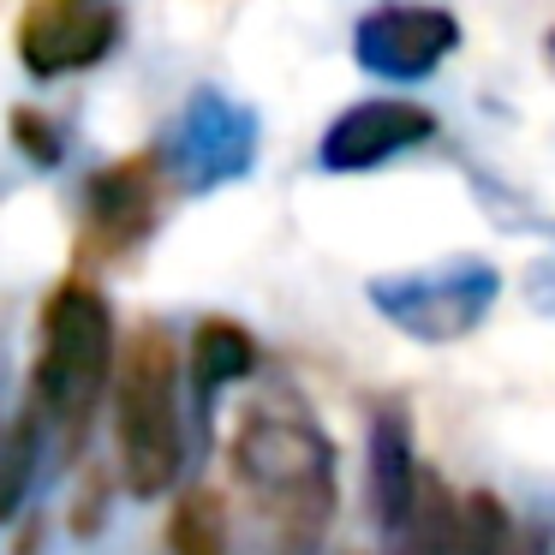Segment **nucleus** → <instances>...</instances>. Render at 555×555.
<instances>
[{
    "instance_id": "obj_1",
    "label": "nucleus",
    "mask_w": 555,
    "mask_h": 555,
    "mask_svg": "<svg viewBox=\"0 0 555 555\" xmlns=\"http://www.w3.org/2000/svg\"><path fill=\"white\" fill-rule=\"evenodd\" d=\"M228 466L263 519L269 555H311L335 519V442L293 400L245 406L228 442Z\"/></svg>"
},
{
    "instance_id": "obj_2",
    "label": "nucleus",
    "mask_w": 555,
    "mask_h": 555,
    "mask_svg": "<svg viewBox=\"0 0 555 555\" xmlns=\"http://www.w3.org/2000/svg\"><path fill=\"white\" fill-rule=\"evenodd\" d=\"M114 436H120V478L132 495L156 502L173 490L185 460L180 436V347L162 323H138L114 364Z\"/></svg>"
},
{
    "instance_id": "obj_3",
    "label": "nucleus",
    "mask_w": 555,
    "mask_h": 555,
    "mask_svg": "<svg viewBox=\"0 0 555 555\" xmlns=\"http://www.w3.org/2000/svg\"><path fill=\"white\" fill-rule=\"evenodd\" d=\"M114 317L90 281H61L42 305V352L30 371V400H42L66 442H85L114 376Z\"/></svg>"
},
{
    "instance_id": "obj_4",
    "label": "nucleus",
    "mask_w": 555,
    "mask_h": 555,
    "mask_svg": "<svg viewBox=\"0 0 555 555\" xmlns=\"http://www.w3.org/2000/svg\"><path fill=\"white\" fill-rule=\"evenodd\" d=\"M502 299V275L490 263H448V269H412V275H376L371 305L383 323L400 335L424 340V347H448V340L472 335Z\"/></svg>"
},
{
    "instance_id": "obj_5",
    "label": "nucleus",
    "mask_w": 555,
    "mask_h": 555,
    "mask_svg": "<svg viewBox=\"0 0 555 555\" xmlns=\"http://www.w3.org/2000/svg\"><path fill=\"white\" fill-rule=\"evenodd\" d=\"M120 42V0H25L18 61L30 78H66L102 66Z\"/></svg>"
},
{
    "instance_id": "obj_6",
    "label": "nucleus",
    "mask_w": 555,
    "mask_h": 555,
    "mask_svg": "<svg viewBox=\"0 0 555 555\" xmlns=\"http://www.w3.org/2000/svg\"><path fill=\"white\" fill-rule=\"evenodd\" d=\"M257 156V120L251 108L216 96V90H197L185 102L180 126H173V150L162 156V168L173 173L180 192H209V185H228L251 168Z\"/></svg>"
},
{
    "instance_id": "obj_7",
    "label": "nucleus",
    "mask_w": 555,
    "mask_h": 555,
    "mask_svg": "<svg viewBox=\"0 0 555 555\" xmlns=\"http://www.w3.org/2000/svg\"><path fill=\"white\" fill-rule=\"evenodd\" d=\"M460 49V18L430 0H383L352 30V61L376 78H430Z\"/></svg>"
},
{
    "instance_id": "obj_8",
    "label": "nucleus",
    "mask_w": 555,
    "mask_h": 555,
    "mask_svg": "<svg viewBox=\"0 0 555 555\" xmlns=\"http://www.w3.org/2000/svg\"><path fill=\"white\" fill-rule=\"evenodd\" d=\"M162 216V156L138 150V156L114 162V168L90 173L85 185V245L120 257L150 240Z\"/></svg>"
},
{
    "instance_id": "obj_9",
    "label": "nucleus",
    "mask_w": 555,
    "mask_h": 555,
    "mask_svg": "<svg viewBox=\"0 0 555 555\" xmlns=\"http://www.w3.org/2000/svg\"><path fill=\"white\" fill-rule=\"evenodd\" d=\"M430 138H436V114L418 108V102H352L323 132L317 162L328 173H364L412 144H430Z\"/></svg>"
},
{
    "instance_id": "obj_10",
    "label": "nucleus",
    "mask_w": 555,
    "mask_h": 555,
    "mask_svg": "<svg viewBox=\"0 0 555 555\" xmlns=\"http://www.w3.org/2000/svg\"><path fill=\"white\" fill-rule=\"evenodd\" d=\"M424 466L412 460V418L400 400H383L371 412V519L383 538L406 526L412 502H418Z\"/></svg>"
},
{
    "instance_id": "obj_11",
    "label": "nucleus",
    "mask_w": 555,
    "mask_h": 555,
    "mask_svg": "<svg viewBox=\"0 0 555 555\" xmlns=\"http://www.w3.org/2000/svg\"><path fill=\"white\" fill-rule=\"evenodd\" d=\"M251 371H257L251 328H240L233 317H204V323L192 328V388H197V400H204V412L221 388L245 383Z\"/></svg>"
},
{
    "instance_id": "obj_12",
    "label": "nucleus",
    "mask_w": 555,
    "mask_h": 555,
    "mask_svg": "<svg viewBox=\"0 0 555 555\" xmlns=\"http://www.w3.org/2000/svg\"><path fill=\"white\" fill-rule=\"evenodd\" d=\"M454 531H460V495L424 466L418 502H412L406 526L388 538V550H359V555H448L454 550Z\"/></svg>"
},
{
    "instance_id": "obj_13",
    "label": "nucleus",
    "mask_w": 555,
    "mask_h": 555,
    "mask_svg": "<svg viewBox=\"0 0 555 555\" xmlns=\"http://www.w3.org/2000/svg\"><path fill=\"white\" fill-rule=\"evenodd\" d=\"M168 550L173 555H228L233 550V507H228V495L209 490V483H192V490L173 495Z\"/></svg>"
},
{
    "instance_id": "obj_14",
    "label": "nucleus",
    "mask_w": 555,
    "mask_h": 555,
    "mask_svg": "<svg viewBox=\"0 0 555 555\" xmlns=\"http://www.w3.org/2000/svg\"><path fill=\"white\" fill-rule=\"evenodd\" d=\"M42 400H30L25 412H18V424L7 436H0V519H13L18 502H25V483L30 472H37V442H42Z\"/></svg>"
},
{
    "instance_id": "obj_15",
    "label": "nucleus",
    "mask_w": 555,
    "mask_h": 555,
    "mask_svg": "<svg viewBox=\"0 0 555 555\" xmlns=\"http://www.w3.org/2000/svg\"><path fill=\"white\" fill-rule=\"evenodd\" d=\"M507 543H514V519L495 502V490L460 495V531L448 555H507Z\"/></svg>"
},
{
    "instance_id": "obj_16",
    "label": "nucleus",
    "mask_w": 555,
    "mask_h": 555,
    "mask_svg": "<svg viewBox=\"0 0 555 555\" xmlns=\"http://www.w3.org/2000/svg\"><path fill=\"white\" fill-rule=\"evenodd\" d=\"M7 132H13L18 144L30 150V162H42V168H54V162H61V132H54V126L42 120L37 108H13V120H7Z\"/></svg>"
},
{
    "instance_id": "obj_17",
    "label": "nucleus",
    "mask_w": 555,
    "mask_h": 555,
    "mask_svg": "<svg viewBox=\"0 0 555 555\" xmlns=\"http://www.w3.org/2000/svg\"><path fill=\"white\" fill-rule=\"evenodd\" d=\"M543 49H550V66H555V30H550V42H543Z\"/></svg>"
}]
</instances>
